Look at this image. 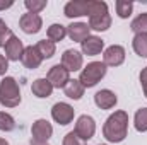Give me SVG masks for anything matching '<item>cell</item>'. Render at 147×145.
<instances>
[{"label":"cell","instance_id":"cell-4","mask_svg":"<svg viewBox=\"0 0 147 145\" xmlns=\"http://www.w3.org/2000/svg\"><path fill=\"white\" fill-rule=\"evenodd\" d=\"M110 26H111V15L108 12V5H106V2L98 0L94 12L89 15V29L106 31Z\"/></svg>","mask_w":147,"mask_h":145},{"label":"cell","instance_id":"cell-12","mask_svg":"<svg viewBox=\"0 0 147 145\" xmlns=\"http://www.w3.org/2000/svg\"><path fill=\"white\" fill-rule=\"evenodd\" d=\"M5 58L10 60V62H19L22 58V53H24V44L16 34L9 38V41L5 43Z\"/></svg>","mask_w":147,"mask_h":145},{"label":"cell","instance_id":"cell-15","mask_svg":"<svg viewBox=\"0 0 147 145\" xmlns=\"http://www.w3.org/2000/svg\"><path fill=\"white\" fill-rule=\"evenodd\" d=\"M80 48H82V53L87 55V56H96L101 53V50L105 48V41L98 36H89L87 39H84L80 43Z\"/></svg>","mask_w":147,"mask_h":145},{"label":"cell","instance_id":"cell-30","mask_svg":"<svg viewBox=\"0 0 147 145\" xmlns=\"http://www.w3.org/2000/svg\"><path fill=\"white\" fill-rule=\"evenodd\" d=\"M7 70H9V60L3 55H0V75H5Z\"/></svg>","mask_w":147,"mask_h":145},{"label":"cell","instance_id":"cell-8","mask_svg":"<svg viewBox=\"0 0 147 145\" xmlns=\"http://www.w3.org/2000/svg\"><path fill=\"white\" fill-rule=\"evenodd\" d=\"M74 114H75L74 108L70 104H67V103H57V104L51 108V118H53L58 125H62V126L72 123Z\"/></svg>","mask_w":147,"mask_h":145},{"label":"cell","instance_id":"cell-17","mask_svg":"<svg viewBox=\"0 0 147 145\" xmlns=\"http://www.w3.org/2000/svg\"><path fill=\"white\" fill-rule=\"evenodd\" d=\"M116 101H118V99H116L115 92H111L110 89H103V91L96 92V96H94V103H96V106H98L99 109L115 108Z\"/></svg>","mask_w":147,"mask_h":145},{"label":"cell","instance_id":"cell-27","mask_svg":"<svg viewBox=\"0 0 147 145\" xmlns=\"http://www.w3.org/2000/svg\"><path fill=\"white\" fill-rule=\"evenodd\" d=\"M24 5L31 14H39L46 7V0H26Z\"/></svg>","mask_w":147,"mask_h":145},{"label":"cell","instance_id":"cell-7","mask_svg":"<svg viewBox=\"0 0 147 145\" xmlns=\"http://www.w3.org/2000/svg\"><path fill=\"white\" fill-rule=\"evenodd\" d=\"M48 82L53 85V89H63L67 85V82L70 80V72L63 67V65H53L50 70H48V75H46Z\"/></svg>","mask_w":147,"mask_h":145},{"label":"cell","instance_id":"cell-13","mask_svg":"<svg viewBox=\"0 0 147 145\" xmlns=\"http://www.w3.org/2000/svg\"><path fill=\"white\" fill-rule=\"evenodd\" d=\"M82 55L77 50H65L62 55V65L69 70V72H77L82 68Z\"/></svg>","mask_w":147,"mask_h":145},{"label":"cell","instance_id":"cell-29","mask_svg":"<svg viewBox=\"0 0 147 145\" xmlns=\"http://www.w3.org/2000/svg\"><path fill=\"white\" fill-rule=\"evenodd\" d=\"M63 145H84V140H80L75 132H69L65 137H63Z\"/></svg>","mask_w":147,"mask_h":145},{"label":"cell","instance_id":"cell-24","mask_svg":"<svg viewBox=\"0 0 147 145\" xmlns=\"http://www.w3.org/2000/svg\"><path fill=\"white\" fill-rule=\"evenodd\" d=\"M115 9H116L118 17L127 19V17H130V14H132L134 3H132V2H127V0H116V2H115Z\"/></svg>","mask_w":147,"mask_h":145},{"label":"cell","instance_id":"cell-34","mask_svg":"<svg viewBox=\"0 0 147 145\" xmlns=\"http://www.w3.org/2000/svg\"><path fill=\"white\" fill-rule=\"evenodd\" d=\"M142 87H144V94H146V97H147V84H144Z\"/></svg>","mask_w":147,"mask_h":145},{"label":"cell","instance_id":"cell-28","mask_svg":"<svg viewBox=\"0 0 147 145\" xmlns=\"http://www.w3.org/2000/svg\"><path fill=\"white\" fill-rule=\"evenodd\" d=\"M12 36V31H10V28L0 19V46H5V43L9 41V38Z\"/></svg>","mask_w":147,"mask_h":145},{"label":"cell","instance_id":"cell-2","mask_svg":"<svg viewBox=\"0 0 147 145\" xmlns=\"http://www.w3.org/2000/svg\"><path fill=\"white\" fill-rule=\"evenodd\" d=\"M0 104L5 108H16L21 104V91L12 77H3L0 82Z\"/></svg>","mask_w":147,"mask_h":145},{"label":"cell","instance_id":"cell-32","mask_svg":"<svg viewBox=\"0 0 147 145\" xmlns=\"http://www.w3.org/2000/svg\"><path fill=\"white\" fill-rule=\"evenodd\" d=\"M29 145H48V142H38V140H33L31 138V144Z\"/></svg>","mask_w":147,"mask_h":145},{"label":"cell","instance_id":"cell-35","mask_svg":"<svg viewBox=\"0 0 147 145\" xmlns=\"http://www.w3.org/2000/svg\"><path fill=\"white\" fill-rule=\"evenodd\" d=\"M99 145H105V144H99Z\"/></svg>","mask_w":147,"mask_h":145},{"label":"cell","instance_id":"cell-1","mask_svg":"<svg viewBox=\"0 0 147 145\" xmlns=\"http://www.w3.org/2000/svg\"><path fill=\"white\" fill-rule=\"evenodd\" d=\"M128 133V114L125 111H115L103 126V135L111 144H120Z\"/></svg>","mask_w":147,"mask_h":145},{"label":"cell","instance_id":"cell-10","mask_svg":"<svg viewBox=\"0 0 147 145\" xmlns=\"http://www.w3.org/2000/svg\"><path fill=\"white\" fill-rule=\"evenodd\" d=\"M125 62V50L120 44H113L110 48L105 50L103 55V63L106 67H120Z\"/></svg>","mask_w":147,"mask_h":145},{"label":"cell","instance_id":"cell-16","mask_svg":"<svg viewBox=\"0 0 147 145\" xmlns=\"http://www.w3.org/2000/svg\"><path fill=\"white\" fill-rule=\"evenodd\" d=\"M21 62H22V65H24L26 68H31V70H34V68H38V67L41 65L43 58L39 56V53H38L36 46H26V48H24V53H22V58H21Z\"/></svg>","mask_w":147,"mask_h":145},{"label":"cell","instance_id":"cell-6","mask_svg":"<svg viewBox=\"0 0 147 145\" xmlns=\"http://www.w3.org/2000/svg\"><path fill=\"white\" fill-rule=\"evenodd\" d=\"M74 132H75V135H77L80 140L87 142V140L92 138L94 133H96V121H94V118H91V116H87V114L79 116Z\"/></svg>","mask_w":147,"mask_h":145},{"label":"cell","instance_id":"cell-31","mask_svg":"<svg viewBox=\"0 0 147 145\" xmlns=\"http://www.w3.org/2000/svg\"><path fill=\"white\" fill-rule=\"evenodd\" d=\"M140 84H142V85L147 84V67L142 68V72H140Z\"/></svg>","mask_w":147,"mask_h":145},{"label":"cell","instance_id":"cell-19","mask_svg":"<svg viewBox=\"0 0 147 145\" xmlns=\"http://www.w3.org/2000/svg\"><path fill=\"white\" fill-rule=\"evenodd\" d=\"M84 85L79 82V79H70L69 82H67V85L63 87V92H65V96L67 97H70V99H80L82 96H84Z\"/></svg>","mask_w":147,"mask_h":145},{"label":"cell","instance_id":"cell-9","mask_svg":"<svg viewBox=\"0 0 147 145\" xmlns=\"http://www.w3.org/2000/svg\"><path fill=\"white\" fill-rule=\"evenodd\" d=\"M19 26H21V29H22L26 34H36V33H39V29H41V26H43V19H41L39 14H31V12H28V14H22V15H21Z\"/></svg>","mask_w":147,"mask_h":145},{"label":"cell","instance_id":"cell-5","mask_svg":"<svg viewBox=\"0 0 147 145\" xmlns=\"http://www.w3.org/2000/svg\"><path fill=\"white\" fill-rule=\"evenodd\" d=\"M96 2L98 0H72L65 5L63 14L69 19L80 17V15H91L96 9Z\"/></svg>","mask_w":147,"mask_h":145},{"label":"cell","instance_id":"cell-25","mask_svg":"<svg viewBox=\"0 0 147 145\" xmlns=\"http://www.w3.org/2000/svg\"><path fill=\"white\" fill-rule=\"evenodd\" d=\"M134 123L137 132H147V108H140L135 113Z\"/></svg>","mask_w":147,"mask_h":145},{"label":"cell","instance_id":"cell-3","mask_svg":"<svg viewBox=\"0 0 147 145\" xmlns=\"http://www.w3.org/2000/svg\"><path fill=\"white\" fill-rule=\"evenodd\" d=\"M105 75H106V65L103 62H91L87 63V67L82 68L79 82L84 85V89L86 87L89 89V87H94Z\"/></svg>","mask_w":147,"mask_h":145},{"label":"cell","instance_id":"cell-21","mask_svg":"<svg viewBox=\"0 0 147 145\" xmlns=\"http://www.w3.org/2000/svg\"><path fill=\"white\" fill-rule=\"evenodd\" d=\"M48 39L53 41V43H58V41H63V38L67 36V28L62 26V24H51L46 31Z\"/></svg>","mask_w":147,"mask_h":145},{"label":"cell","instance_id":"cell-33","mask_svg":"<svg viewBox=\"0 0 147 145\" xmlns=\"http://www.w3.org/2000/svg\"><path fill=\"white\" fill-rule=\"evenodd\" d=\"M0 145H9V142L5 138H0Z\"/></svg>","mask_w":147,"mask_h":145},{"label":"cell","instance_id":"cell-26","mask_svg":"<svg viewBox=\"0 0 147 145\" xmlns=\"http://www.w3.org/2000/svg\"><path fill=\"white\" fill-rule=\"evenodd\" d=\"M14 128H16L14 118H12L9 113L0 111V130H2V132H12Z\"/></svg>","mask_w":147,"mask_h":145},{"label":"cell","instance_id":"cell-18","mask_svg":"<svg viewBox=\"0 0 147 145\" xmlns=\"http://www.w3.org/2000/svg\"><path fill=\"white\" fill-rule=\"evenodd\" d=\"M31 91L33 94L39 97V99H45V97H50L51 92H53V85L48 82V79H36L31 85Z\"/></svg>","mask_w":147,"mask_h":145},{"label":"cell","instance_id":"cell-23","mask_svg":"<svg viewBox=\"0 0 147 145\" xmlns=\"http://www.w3.org/2000/svg\"><path fill=\"white\" fill-rule=\"evenodd\" d=\"M130 29H132L135 34H147V12L140 14L137 19L132 21Z\"/></svg>","mask_w":147,"mask_h":145},{"label":"cell","instance_id":"cell-11","mask_svg":"<svg viewBox=\"0 0 147 145\" xmlns=\"http://www.w3.org/2000/svg\"><path fill=\"white\" fill-rule=\"evenodd\" d=\"M31 135H33V140L38 142H48L53 135V126L48 119H36L33 123V128H31Z\"/></svg>","mask_w":147,"mask_h":145},{"label":"cell","instance_id":"cell-20","mask_svg":"<svg viewBox=\"0 0 147 145\" xmlns=\"http://www.w3.org/2000/svg\"><path fill=\"white\" fill-rule=\"evenodd\" d=\"M36 50L38 53H39V56L43 58V60H48V58H51L53 55H55V43L53 41H50V39H41V41H38L36 43Z\"/></svg>","mask_w":147,"mask_h":145},{"label":"cell","instance_id":"cell-14","mask_svg":"<svg viewBox=\"0 0 147 145\" xmlns=\"http://www.w3.org/2000/svg\"><path fill=\"white\" fill-rule=\"evenodd\" d=\"M89 24H86V22H72L69 28H67V34L69 38L75 41V43H82L84 39H87V38L91 36L89 34Z\"/></svg>","mask_w":147,"mask_h":145},{"label":"cell","instance_id":"cell-22","mask_svg":"<svg viewBox=\"0 0 147 145\" xmlns=\"http://www.w3.org/2000/svg\"><path fill=\"white\" fill-rule=\"evenodd\" d=\"M132 46L139 56L147 58V34H135L134 41H132Z\"/></svg>","mask_w":147,"mask_h":145}]
</instances>
